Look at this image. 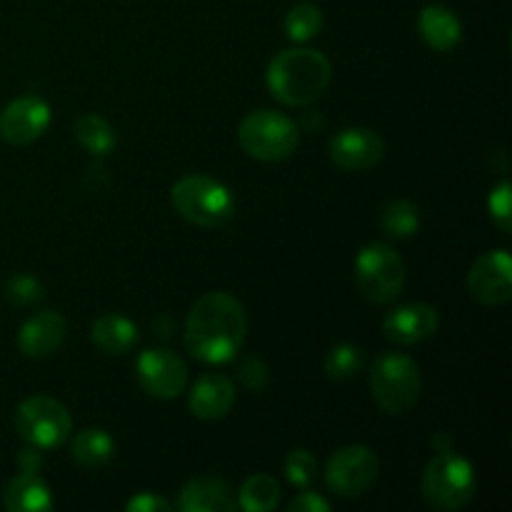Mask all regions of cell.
Segmentation results:
<instances>
[{"instance_id": "cell-1", "label": "cell", "mask_w": 512, "mask_h": 512, "mask_svg": "<svg viewBox=\"0 0 512 512\" xmlns=\"http://www.w3.org/2000/svg\"><path fill=\"white\" fill-rule=\"evenodd\" d=\"M248 335V315L225 290L205 293L185 320V348L205 365H225L240 353Z\"/></svg>"}, {"instance_id": "cell-2", "label": "cell", "mask_w": 512, "mask_h": 512, "mask_svg": "<svg viewBox=\"0 0 512 512\" xmlns=\"http://www.w3.org/2000/svg\"><path fill=\"white\" fill-rule=\"evenodd\" d=\"M333 65L320 50L290 48L275 55L265 70V85L278 103L305 108L328 90Z\"/></svg>"}, {"instance_id": "cell-3", "label": "cell", "mask_w": 512, "mask_h": 512, "mask_svg": "<svg viewBox=\"0 0 512 512\" xmlns=\"http://www.w3.org/2000/svg\"><path fill=\"white\" fill-rule=\"evenodd\" d=\"M175 213L198 228H223L235 215V198L220 180L203 173L183 175L170 188Z\"/></svg>"}, {"instance_id": "cell-4", "label": "cell", "mask_w": 512, "mask_h": 512, "mask_svg": "<svg viewBox=\"0 0 512 512\" xmlns=\"http://www.w3.org/2000/svg\"><path fill=\"white\" fill-rule=\"evenodd\" d=\"M420 490L428 508L440 512L463 510L475 498L478 475H475L473 463L463 455L453 450H438V455L425 465Z\"/></svg>"}, {"instance_id": "cell-5", "label": "cell", "mask_w": 512, "mask_h": 512, "mask_svg": "<svg viewBox=\"0 0 512 512\" xmlns=\"http://www.w3.org/2000/svg\"><path fill=\"white\" fill-rule=\"evenodd\" d=\"M370 393L388 415H405L418 405L423 375L405 353H380L370 368Z\"/></svg>"}, {"instance_id": "cell-6", "label": "cell", "mask_w": 512, "mask_h": 512, "mask_svg": "<svg viewBox=\"0 0 512 512\" xmlns=\"http://www.w3.org/2000/svg\"><path fill=\"white\" fill-rule=\"evenodd\" d=\"M240 148L263 163H280L300 145V128L293 118L278 110L260 108L243 118L238 128Z\"/></svg>"}, {"instance_id": "cell-7", "label": "cell", "mask_w": 512, "mask_h": 512, "mask_svg": "<svg viewBox=\"0 0 512 512\" xmlns=\"http://www.w3.org/2000/svg\"><path fill=\"white\" fill-rule=\"evenodd\" d=\"M405 263L388 243H368L355 258V283L365 300L375 305L390 303L405 288Z\"/></svg>"}, {"instance_id": "cell-8", "label": "cell", "mask_w": 512, "mask_h": 512, "mask_svg": "<svg viewBox=\"0 0 512 512\" xmlns=\"http://www.w3.org/2000/svg\"><path fill=\"white\" fill-rule=\"evenodd\" d=\"M15 430L33 448L53 450L68 443L73 433V418L60 400L33 395L15 410Z\"/></svg>"}, {"instance_id": "cell-9", "label": "cell", "mask_w": 512, "mask_h": 512, "mask_svg": "<svg viewBox=\"0 0 512 512\" xmlns=\"http://www.w3.org/2000/svg\"><path fill=\"white\" fill-rule=\"evenodd\" d=\"M380 460L368 445H343L325 465V483L338 498H360L375 485Z\"/></svg>"}, {"instance_id": "cell-10", "label": "cell", "mask_w": 512, "mask_h": 512, "mask_svg": "<svg viewBox=\"0 0 512 512\" xmlns=\"http://www.w3.org/2000/svg\"><path fill=\"white\" fill-rule=\"evenodd\" d=\"M138 383L153 398L173 400L185 393L188 388V365L180 355L168 348H148L140 353L138 365Z\"/></svg>"}, {"instance_id": "cell-11", "label": "cell", "mask_w": 512, "mask_h": 512, "mask_svg": "<svg viewBox=\"0 0 512 512\" xmlns=\"http://www.w3.org/2000/svg\"><path fill=\"white\" fill-rule=\"evenodd\" d=\"M465 285L478 303L490 308L508 305L512 298V258L508 250L500 248L480 255L470 268Z\"/></svg>"}, {"instance_id": "cell-12", "label": "cell", "mask_w": 512, "mask_h": 512, "mask_svg": "<svg viewBox=\"0 0 512 512\" xmlns=\"http://www.w3.org/2000/svg\"><path fill=\"white\" fill-rule=\"evenodd\" d=\"M50 120H53V113H50V105L43 98L23 95V98L10 100L0 110V138L8 145L23 148V145H30L38 138H43Z\"/></svg>"}, {"instance_id": "cell-13", "label": "cell", "mask_w": 512, "mask_h": 512, "mask_svg": "<svg viewBox=\"0 0 512 512\" xmlns=\"http://www.w3.org/2000/svg\"><path fill=\"white\" fill-rule=\"evenodd\" d=\"M330 160L340 170L348 173H363L375 168L385 155V143L375 130L370 128H343L333 135L328 145Z\"/></svg>"}, {"instance_id": "cell-14", "label": "cell", "mask_w": 512, "mask_h": 512, "mask_svg": "<svg viewBox=\"0 0 512 512\" xmlns=\"http://www.w3.org/2000/svg\"><path fill=\"white\" fill-rule=\"evenodd\" d=\"M440 328V315L428 303H408L385 315L383 333L385 338L398 345H415L433 338Z\"/></svg>"}, {"instance_id": "cell-15", "label": "cell", "mask_w": 512, "mask_h": 512, "mask_svg": "<svg viewBox=\"0 0 512 512\" xmlns=\"http://www.w3.org/2000/svg\"><path fill=\"white\" fill-rule=\"evenodd\" d=\"M65 340V318L58 310H40L18 330V348L25 358L45 360L60 350Z\"/></svg>"}, {"instance_id": "cell-16", "label": "cell", "mask_w": 512, "mask_h": 512, "mask_svg": "<svg viewBox=\"0 0 512 512\" xmlns=\"http://www.w3.org/2000/svg\"><path fill=\"white\" fill-rule=\"evenodd\" d=\"M190 413L198 420H220L233 410L235 385L233 380L220 373L200 375L190 390Z\"/></svg>"}, {"instance_id": "cell-17", "label": "cell", "mask_w": 512, "mask_h": 512, "mask_svg": "<svg viewBox=\"0 0 512 512\" xmlns=\"http://www.w3.org/2000/svg\"><path fill=\"white\" fill-rule=\"evenodd\" d=\"M238 508L233 490L215 478H195L178 495L180 512H233Z\"/></svg>"}, {"instance_id": "cell-18", "label": "cell", "mask_w": 512, "mask_h": 512, "mask_svg": "<svg viewBox=\"0 0 512 512\" xmlns=\"http://www.w3.org/2000/svg\"><path fill=\"white\" fill-rule=\"evenodd\" d=\"M418 30L420 38L438 53H448L463 38V23L458 15L445 5H425L418 15Z\"/></svg>"}, {"instance_id": "cell-19", "label": "cell", "mask_w": 512, "mask_h": 512, "mask_svg": "<svg viewBox=\"0 0 512 512\" xmlns=\"http://www.w3.org/2000/svg\"><path fill=\"white\" fill-rule=\"evenodd\" d=\"M3 505L8 512H45L55 505L48 483L38 473L15 475L3 493Z\"/></svg>"}, {"instance_id": "cell-20", "label": "cell", "mask_w": 512, "mask_h": 512, "mask_svg": "<svg viewBox=\"0 0 512 512\" xmlns=\"http://www.w3.org/2000/svg\"><path fill=\"white\" fill-rule=\"evenodd\" d=\"M90 340L105 355H125L138 343V325L120 313H103L90 325Z\"/></svg>"}, {"instance_id": "cell-21", "label": "cell", "mask_w": 512, "mask_h": 512, "mask_svg": "<svg viewBox=\"0 0 512 512\" xmlns=\"http://www.w3.org/2000/svg\"><path fill=\"white\" fill-rule=\"evenodd\" d=\"M115 440L108 430L103 428H85L73 435L70 443V455L83 468H100L115 458Z\"/></svg>"}, {"instance_id": "cell-22", "label": "cell", "mask_w": 512, "mask_h": 512, "mask_svg": "<svg viewBox=\"0 0 512 512\" xmlns=\"http://www.w3.org/2000/svg\"><path fill=\"white\" fill-rule=\"evenodd\" d=\"M73 135L93 158H108L118 145V135L115 128L98 113H85L75 120Z\"/></svg>"}, {"instance_id": "cell-23", "label": "cell", "mask_w": 512, "mask_h": 512, "mask_svg": "<svg viewBox=\"0 0 512 512\" xmlns=\"http://www.w3.org/2000/svg\"><path fill=\"white\" fill-rule=\"evenodd\" d=\"M235 500H238V508L245 512L275 510L280 503V483L273 478V475L255 473L245 480Z\"/></svg>"}, {"instance_id": "cell-24", "label": "cell", "mask_w": 512, "mask_h": 512, "mask_svg": "<svg viewBox=\"0 0 512 512\" xmlns=\"http://www.w3.org/2000/svg\"><path fill=\"white\" fill-rule=\"evenodd\" d=\"M380 228L393 240H410L420 233V210L413 200H390L380 213Z\"/></svg>"}, {"instance_id": "cell-25", "label": "cell", "mask_w": 512, "mask_h": 512, "mask_svg": "<svg viewBox=\"0 0 512 512\" xmlns=\"http://www.w3.org/2000/svg\"><path fill=\"white\" fill-rule=\"evenodd\" d=\"M323 30V13L313 3H298L285 15V35L293 43H308Z\"/></svg>"}, {"instance_id": "cell-26", "label": "cell", "mask_w": 512, "mask_h": 512, "mask_svg": "<svg viewBox=\"0 0 512 512\" xmlns=\"http://www.w3.org/2000/svg\"><path fill=\"white\" fill-rule=\"evenodd\" d=\"M365 365V353L360 345L353 343H340L335 348H330V353L325 355V373L333 380H348L363 370Z\"/></svg>"}, {"instance_id": "cell-27", "label": "cell", "mask_w": 512, "mask_h": 512, "mask_svg": "<svg viewBox=\"0 0 512 512\" xmlns=\"http://www.w3.org/2000/svg\"><path fill=\"white\" fill-rule=\"evenodd\" d=\"M3 295L15 308H30V305H38L45 298V285L35 275L18 273L5 280Z\"/></svg>"}, {"instance_id": "cell-28", "label": "cell", "mask_w": 512, "mask_h": 512, "mask_svg": "<svg viewBox=\"0 0 512 512\" xmlns=\"http://www.w3.org/2000/svg\"><path fill=\"white\" fill-rule=\"evenodd\" d=\"M315 470H318V463L308 450H290L288 458H285V478L298 488H308L313 483Z\"/></svg>"}, {"instance_id": "cell-29", "label": "cell", "mask_w": 512, "mask_h": 512, "mask_svg": "<svg viewBox=\"0 0 512 512\" xmlns=\"http://www.w3.org/2000/svg\"><path fill=\"white\" fill-rule=\"evenodd\" d=\"M512 188L508 180H503L500 185H495L488 195V210L493 223L503 230L505 235L512 233Z\"/></svg>"}, {"instance_id": "cell-30", "label": "cell", "mask_w": 512, "mask_h": 512, "mask_svg": "<svg viewBox=\"0 0 512 512\" xmlns=\"http://www.w3.org/2000/svg\"><path fill=\"white\" fill-rule=\"evenodd\" d=\"M170 508H173V505L155 493H138L135 498H130L128 503H125V510L128 512H168Z\"/></svg>"}, {"instance_id": "cell-31", "label": "cell", "mask_w": 512, "mask_h": 512, "mask_svg": "<svg viewBox=\"0 0 512 512\" xmlns=\"http://www.w3.org/2000/svg\"><path fill=\"white\" fill-rule=\"evenodd\" d=\"M240 378H243V383L248 385V388L260 390L268 383V368H265L263 360L248 358L243 363V368H240Z\"/></svg>"}, {"instance_id": "cell-32", "label": "cell", "mask_w": 512, "mask_h": 512, "mask_svg": "<svg viewBox=\"0 0 512 512\" xmlns=\"http://www.w3.org/2000/svg\"><path fill=\"white\" fill-rule=\"evenodd\" d=\"M288 510L290 512H328L330 503L323 498V495L315 493V490H303L298 498L290 500Z\"/></svg>"}, {"instance_id": "cell-33", "label": "cell", "mask_w": 512, "mask_h": 512, "mask_svg": "<svg viewBox=\"0 0 512 512\" xmlns=\"http://www.w3.org/2000/svg\"><path fill=\"white\" fill-rule=\"evenodd\" d=\"M18 463L23 473H40V465H43V455H40L38 448H25L23 453L18 455Z\"/></svg>"}]
</instances>
